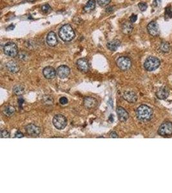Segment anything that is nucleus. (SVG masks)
I'll return each mask as SVG.
<instances>
[{
	"instance_id": "obj_1",
	"label": "nucleus",
	"mask_w": 172,
	"mask_h": 193,
	"mask_svg": "<svg viewBox=\"0 0 172 193\" xmlns=\"http://www.w3.org/2000/svg\"><path fill=\"white\" fill-rule=\"evenodd\" d=\"M137 119L142 122H147L152 119L153 116L152 109L147 105H141L136 111Z\"/></svg>"
},
{
	"instance_id": "obj_2",
	"label": "nucleus",
	"mask_w": 172,
	"mask_h": 193,
	"mask_svg": "<svg viewBox=\"0 0 172 193\" xmlns=\"http://www.w3.org/2000/svg\"><path fill=\"white\" fill-rule=\"evenodd\" d=\"M59 36L64 42H69L73 40L76 36L73 29L69 24L62 26L59 30Z\"/></svg>"
},
{
	"instance_id": "obj_3",
	"label": "nucleus",
	"mask_w": 172,
	"mask_h": 193,
	"mask_svg": "<svg viewBox=\"0 0 172 193\" xmlns=\"http://www.w3.org/2000/svg\"><path fill=\"white\" fill-rule=\"evenodd\" d=\"M160 60L154 56L148 57L144 63V68L149 72L155 71L160 66Z\"/></svg>"
},
{
	"instance_id": "obj_4",
	"label": "nucleus",
	"mask_w": 172,
	"mask_h": 193,
	"mask_svg": "<svg viewBox=\"0 0 172 193\" xmlns=\"http://www.w3.org/2000/svg\"><path fill=\"white\" fill-rule=\"evenodd\" d=\"M53 124L54 127L59 130H63L67 125V119L63 115L58 114L55 115L53 118Z\"/></svg>"
},
{
	"instance_id": "obj_5",
	"label": "nucleus",
	"mask_w": 172,
	"mask_h": 193,
	"mask_svg": "<svg viewBox=\"0 0 172 193\" xmlns=\"http://www.w3.org/2000/svg\"><path fill=\"white\" fill-rule=\"evenodd\" d=\"M3 51L5 55L10 57H15L18 55V47L13 42H7L3 48Z\"/></svg>"
},
{
	"instance_id": "obj_6",
	"label": "nucleus",
	"mask_w": 172,
	"mask_h": 193,
	"mask_svg": "<svg viewBox=\"0 0 172 193\" xmlns=\"http://www.w3.org/2000/svg\"><path fill=\"white\" fill-rule=\"evenodd\" d=\"M116 64L119 69L123 71H126L131 68L132 61L128 57L121 56L117 59Z\"/></svg>"
},
{
	"instance_id": "obj_7",
	"label": "nucleus",
	"mask_w": 172,
	"mask_h": 193,
	"mask_svg": "<svg viewBox=\"0 0 172 193\" xmlns=\"http://www.w3.org/2000/svg\"><path fill=\"white\" fill-rule=\"evenodd\" d=\"M158 134L163 136L172 135V122L169 121L163 122L159 128Z\"/></svg>"
},
{
	"instance_id": "obj_8",
	"label": "nucleus",
	"mask_w": 172,
	"mask_h": 193,
	"mask_svg": "<svg viewBox=\"0 0 172 193\" xmlns=\"http://www.w3.org/2000/svg\"><path fill=\"white\" fill-rule=\"evenodd\" d=\"M27 133L32 136H38L42 133L41 128L35 124H29L25 127Z\"/></svg>"
},
{
	"instance_id": "obj_9",
	"label": "nucleus",
	"mask_w": 172,
	"mask_h": 193,
	"mask_svg": "<svg viewBox=\"0 0 172 193\" xmlns=\"http://www.w3.org/2000/svg\"><path fill=\"white\" fill-rule=\"evenodd\" d=\"M147 30L149 34L153 37H157L160 34L159 27L156 21H151L147 26Z\"/></svg>"
},
{
	"instance_id": "obj_10",
	"label": "nucleus",
	"mask_w": 172,
	"mask_h": 193,
	"mask_svg": "<svg viewBox=\"0 0 172 193\" xmlns=\"http://www.w3.org/2000/svg\"><path fill=\"white\" fill-rule=\"evenodd\" d=\"M78 68L83 73H87L90 70L89 61L85 58H81L77 61Z\"/></svg>"
},
{
	"instance_id": "obj_11",
	"label": "nucleus",
	"mask_w": 172,
	"mask_h": 193,
	"mask_svg": "<svg viewBox=\"0 0 172 193\" xmlns=\"http://www.w3.org/2000/svg\"><path fill=\"white\" fill-rule=\"evenodd\" d=\"M57 75L61 79L67 78L70 73V70L68 67L66 65H61L57 69Z\"/></svg>"
},
{
	"instance_id": "obj_12",
	"label": "nucleus",
	"mask_w": 172,
	"mask_h": 193,
	"mask_svg": "<svg viewBox=\"0 0 172 193\" xmlns=\"http://www.w3.org/2000/svg\"><path fill=\"white\" fill-rule=\"evenodd\" d=\"M83 104L86 108L92 109L98 106V102L96 99L92 97V96H88V97H85L84 99Z\"/></svg>"
},
{
	"instance_id": "obj_13",
	"label": "nucleus",
	"mask_w": 172,
	"mask_h": 193,
	"mask_svg": "<svg viewBox=\"0 0 172 193\" xmlns=\"http://www.w3.org/2000/svg\"><path fill=\"white\" fill-rule=\"evenodd\" d=\"M46 41H47V43L48 44V45L51 47H56L58 43V41L57 39L56 34H55V32H53L52 31L50 32L48 34Z\"/></svg>"
},
{
	"instance_id": "obj_14",
	"label": "nucleus",
	"mask_w": 172,
	"mask_h": 193,
	"mask_svg": "<svg viewBox=\"0 0 172 193\" xmlns=\"http://www.w3.org/2000/svg\"><path fill=\"white\" fill-rule=\"evenodd\" d=\"M117 114V116L119 120L122 122H124L126 121H128V119H129V114L127 112V111L124 109L123 107H118L116 110Z\"/></svg>"
},
{
	"instance_id": "obj_15",
	"label": "nucleus",
	"mask_w": 172,
	"mask_h": 193,
	"mask_svg": "<svg viewBox=\"0 0 172 193\" xmlns=\"http://www.w3.org/2000/svg\"><path fill=\"white\" fill-rule=\"evenodd\" d=\"M44 77L47 79H52L56 76L57 72L56 70L52 67H47L43 70Z\"/></svg>"
},
{
	"instance_id": "obj_16",
	"label": "nucleus",
	"mask_w": 172,
	"mask_h": 193,
	"mask_svg": "<svg viewBox=\"0 0 172 193\" xmlns=\"http://www.w3.org/2000/svg\"><path fill=\"white\" fill-rule=\"evenodd\" d=\"M123 98L129 103H134L137 101L136 93L132 91H126L123 94Z\"/></svg>"
},
{
	"instance_id": "obj_17",
	"label": "nucleus",
	"mask_w": 172,
	"mask_h": 193,
	"mask_svg": "<svg viewBox=\"0 0 172 193\" xmlns=\"http://www.w3.org/2000/svg\"><path fill=\"white\" fill-rule=\"evenodd\" d=\"M169 94L168 89L166 87H161L156 92V96L159 99L164 100L166 99Z\"/></svg>"
},
{
	"instance_id": "obj_18",
	"label": "nucleus",
	"mask_w": 172,
	"mask_h": 193,
	"mask_svg": "<svg viewBox=\"0 0 172 193\" xmlns=\"http://www.w3.org/2000/svg\"><path fill=\"white\" fill-rule=\"evenodd\" d=\"M6 67L7 70L12 73H16L20 70L18 64L13 61H10L8 62L6 64Z\"/></svg>"
},
{
	"instance_id": "obj_19",
	"label": "nucleus",
	"mask_w": 172,
	"mask_h": 193,
	"mask_svg": "<svg viewBox=\"0 0 172 193\" xmlns=\"http://www.w3.org/2000/svg\"><path fill=\"white\" fill-rule=\"evenodd\" d=\"M134 29V26L132 25V23H131L130 21H126L124 22L121 27V30L122 32L124 34H130L132 33V32Z\"/></svg>"
},
{
	"instance_id": "obj_20",
	"label": "nucleus",
	"mask_w": 172,
	"mask_h": 193,
	"mask_svg": "<svg viewBox=\"0 0 172 193\" xmlns=\"http://www.w3.org/2000/svg\"><path fill=\"white\" fill-rule=\"evenodd\" d=\"M120 45H121L120 41L117 40V39L110 41L107 42V44H106L107 48H109V50L112 52L117 50V48L120 47Z\"/></svg>"
},
{
	"instance_id": "obj_21",
	"label": "nucleus",
	"mask_w": 172,
	"mask_h": 193,
	"mask_svg": "<svg viewBox=\"0 0 172 193\" xmlns=\"http://www.w3.org/2000/svg\"><path fill=\"white\" fill-rule=\"evenodd\" d=\"M95 0H89V1L87 3L86 5L84 7V10L86 12H91L95 8Z\"/></svg>"
},
{
	"instance_id": "obj_22",
	"label": "nucleus",
	"mask_w": 172,
	"mask_h": 193,
	"mask_svg": "<svg viewBox=\"0 0 172 193\" xmlns=\"http://www.w3.org/2000/svg\"><path fill=\"white\" fill-rule=\"evenodd\" d=\"M16 112V110L15 108H14L13 106H8L7 107H6V108H5L4 110V114L8 116H11L13 115H14Z\"/></svg>"
},
{
	"instance_id": "obj_23",
	"label": "nucleus",
	"mask_w": 172,
	"mask_h": 193,
	"mask_svg": "<svg viewBox=\"0 0 172 193\" xmlns=\"http://www.w3.org/2000/svg\"><path fill=\"white\" fill-rule=\"evenodd\" d=\"M159 50L163 53H168L170 50V45L167 42H163L159 47Z\"/></svg>"
},
{
	"instance_id": "obj_24",
	"label": "nucleus",
	"mask_w": 172,
	"mask_h": 193,
	"mask_svg": "<svg viewBox=\"0 0 172 193\" xmlns=\"http://www.w3.org/2000/svg\"><path fill=\"white\" fill-rule=\"evenodd\" d=\"M14 93L17 95H23L25 92V88L23 86L21 85H16L14 87L13 89Z\"/></svg>"
},
{
	"instance_id": "obj_25",
	"label": "nucleus",
	"mask_w": 172,
	"mask_h": 193,
	"mask_svg": "<svg viewBox=\"0 0 172 193\" xmlns=\"http://www.w3.org/2000/svg\"><path fill=\"white\" fill-rule=\"evenodd\" d=\"M172 17V11L170 7H168L165 10V19H168Z\"/></svg>"
},
{
	"instance_id": "obj_26",
	"label": "nucleus",
	"mask_w": 172,
	"mask_h": 193,
	"mask_svg": "<svg viewBox=\"0 0 172 193\" xmlns=\"http://www.w3.org/2000/svg\"><path fill=\"white\" fill-rule=\"evenodd\" d=\"M98 1V3L101 7H104L110 4L111 2V0H97Z\"/></svg>"
},
{
	"instance_id": "obj_27",
	"label": "nucleus",
	"mask_w": 172,
	"mask_h": 193,
	"mask_svg": "<svg viewBox=\"0 0 172 193\" xmlns=\"http://www.w3.org/2000/svg\"><path fill=\"white\" fill-rule=\"evenodd\" d=\"M51 9L50 6L48 4H45L43 5H42L41 7V10L42 12H43L45 13H47L50 11V10Z\"/></svg>"
},
{
	"instance_id": "obj_28",
	"label": "nucleus",
	"mask_w": 172,
	"mask_h": 193,
	"mask_svg": "<svg viewBox=\"0 0 172 193\" xmlns=\"http://www.w3.org/2000/svg\"><path fill=\"white\" fill-rule=\"evenodd\" d=\"M138 7H139V8L140 9L142 12H144L145 11V10L147 9L148 8V5L146 3H144V2H141V3H139L138 4Z\"/></svg>"
},
{
	"instance_id": "obj_29",
	"label": "nucleus",
	"mask_w": 172,
	"mask_h": 193,
	"mask_svg": "<svg viewBox=\"0 0 172 193\" xmlns=\"http://www.w3.org/2000/svg\"><path fill=\"white\" fill-rule=\"evenodd\" d=\"M27 57H28L27 53L24 52V51L21 52L20 53H18V58L20 60H25Z\"/></svg>"
},
{
	"instance_id": "obj_30",
	"label": "nucleus",
	"mask_w": 172,
	"mask_h": 193,
	"mask_svg": "<svg viewBox=\"0 0 172 193\" xmlns=\"http://www.w3.org/2000/svg\"><path fill=\"white\" fill-rule=\"evenodd\" d=\"M43 101H44V102L47 104H52L53 102V100L52 96H48V95H47L46 97H45L43 99Z\"/></svg>"
},
{
	"instance_id": "obj_31",
	"label": "nucleus",
	"mask_w": 172,
	"mask_h": 193,
	"mask_svg": "<svg viewBox=\"0 0 172 193\" xmlns=\"http://www.w3.org/2000/svg\"><path fill=\"white\" fill-rule=\"evenodd\" d=\"M1 136L2 138H7L10 137V133L7 130H2L1 132Z\"/></svg>"
},
{
	"instance_id": "obj_32",
	"label": "nucleus",
	"mask_w": 172,
	"mask_h": 193,
	"mask_svg": "<svg viewBox=\"0 0 172 193\" xmlns=\"http://www.w3.org/2000/svg\"><path fill=\"white\" fill-rule=\"evenodd\" d=\"M68 99H67L66 97H64V96H63V97H61L60 99H59V102H60L61 104H63V105L67 104L68 103Z\"/></svg>"
},
{
	"instance_id": "obj_33",
	"label": "nucleus",
	"mask_w": 172,
	"mask_h": 193,
	"mask_svg": "<svg viewBox=\"0 0 172 193\" xmlns=\"http://www.w3.org/2000/svg\"><path fill=\"white\" fill-rule=\"evenodd\" d=\"M137 16L135 15V14H132V15L130 17V21L131 23H135V21H137Z\"/></svg>"
},
{
	"instance_id": "obj_34",
	"label": "nucleus",
	"mask_w": 172,
	"mask_h": 193,
	"mask_svg": "<svg viewBox=\"0 0 172 193\" xmlns=\"http://www.w3.org/2000/svg\"><path fill=\"white\" fill-rule=\"evenodd\" d=\"M15 138H23L24 137V135L23 134L20 132V131H18L16 134H15V136H14Z\"/></svg>"
},
{
	"instance_id": "obj_35",
	"label": "nucleus",
	"mask_w": 172,
	"mask_h": 193,
	"mask_svg": "<svg viewBox=\"0 0 172 193\" xmlns=\"http://www.w3.org/2000/svg\"><path fill=\"white\" fill-rule=\"evenodd\" d=\"M110 137L111 138H118L119 136H118L117 133L115 131H112L110 133Z\"/></svg>"
},
{
	"instance_id": "obj_36",
	"label": "nucleus",
	"mask_w": 172,
	"mask_h": 193,
	"mask_svg": "<svg viewBox=\"0 0 172 193\" xmlns=\"http://www.w3.org/2000/svg\"><path fill=\"white\" fill-rule=\"evenodd\" d=\"M25 1L28 2H34L35 0H25Z\"/></svg>"
}]
</instances>
